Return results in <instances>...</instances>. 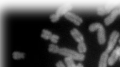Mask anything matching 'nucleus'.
<instances>
[{
    "instance_id": "7ed1b4c3",
    "label": "nucleus",
    "mask_w": 120,
    "mask_h": 67,
    "mask_svg": "<svg viewBox=\"0 0 120 67\" xmlns=\"http://www.w3.org/2000/svg\"><path fill=\"white\" fill-rule=\"evenodd\" d=\"M64 17L66 19L73 22L77 26H80L83 22V20L81 18L73 13L70 12L66 14Z\"/></svg>"
},
{
    "instance_id": "0eeeda50",
    "label": "nucleus",
    "mask_w": 120,
    "mask_h": 67,
    "mask_svg": "<svg viewBox=\"0 0 120 67\" xmlns=\"http://www.w3.org/2000/svg\"><path fill=\"white\" fill-rule=\"evenodd\" d=\"M114 8L113 5H107L104 7H100L97 9V14L99 16H104L110 12Z\"/></svg>"
},
{
    "instance_id": "f3484780",
    "label": "nucleus",
    "mask_w": 120,
    "mask_h": 67,
    "mask_svg": "<svg viewBox=\"0 0 120 67\" xmlns=\"http://www.w3.org/2000/svg\"><path fill=\"white\" fill-rule=\"evenodd\" d=\"M60 18V17L56 13L52 14V15L49 16V19L51 20V22H56L57 21H59Z\"/></svg>"
},
{
    "instance_id": "f257e3e1",
    "label": "nucleus",
    "mask_w": 120,
    "mask_h": 67,
    "mask_svg": "<svg viewBox=\"0 0 120 67\" xmlns=\"http://www.w3.org/2000/svg\"><path fill=\"white\" fill-rule=\"evenodd\" d=\"M59 54L68 57H70L73 60L77 61H83L85 59V56L83 54H81L80 53L72 50L67 48H60Z\"/></svg>"
},
{
    "instance_id": "a211bd4d",
    "label": "nucleus",
    "mask_w": 120,
    "mask_h": 67,
    "mask_svg": "<svg viewBox=\"0 0 120 67\" xmlns=\"http://www.w3.org/2000/svg\"><path fill=\"white\" fill-rule=\"evenodd\" d=\"M60 39V37L57 35H55V34H53L52 36H51V38H50V40L53 43H57L59 41V40Z\"/></svg>"
},
{
    "instance_id": "dca6fc26",
    "label": "nucleus",
    "mask_w": 120,
    "mask_h": 67,
    "mask_svg": "<svg viewBox=\"0 0 120 67\" xmlns=\"http://www.w3.org/2000/svg\"><path fill=\"white\" fill-rule=\"evenodd\" d=\"M64 61L68 67H75L76 65L73 59L66 56L64 58Z\"/></svg>"
},
{
    "instance_id": "423d86ee",
    "label": "nucleus",
    "mask_w": 120,
    "mask_h": 67,
    "mask_svg": "<svg viewBox=\"0 0 120 67\" xmlns=\"http://www.w3.org/2000/svg\"><path fill=\"white\" fill-rule=\"evenodd\" d=\"M119 15V9H114L113 10L111 14L104 19V23L105 25L109 26L112 24L117 17Z\"/></svg>"
},
{
    "instance_id": "4468645a",
    "label": "nucleus",
    "mask_w": 120,
    "mask_h": 67,
    "mask_svg": "<svg viewBox=\"0 0 120 67\" xmlns=\"http://www.w3.org/2000/svg\"><path fill=\"white\" fill-rule=\"evenodd\" d=\"M25 57V53L22 52L15 51L13 52L12 58L15 60H20L24 59Z\"/></svg>"
},
{
    "instance_id": "ddd939ff",
    "label": "nucleus",
    "mask_w": 120,
    "mask_h": 67,
    "mask_svg": "<svg viewBox=\"0 0 120 67\" xmlns=\"http://www.w3.org/2000/svg\"><path fill=\"white\" fill-rule=\"evenodd\" d=\"M87 46L84 42H80L78 45V50L79 53L81 54H83L87 51Z\"/></svg>"
},
{
    "instance_id": "6e6552de",
    "label": "nucleus",
    "mask_w": 120,
    "mask_h": 67,
    "mask_svg": "<svg viewBox=\"0 0 120 67\" xmlns=\"http://www.w3.org/2000/svg\"><path fill=\"white\" fill-rule=\"evenodd\" d=\"M97 40L98 42V43L100 45L104 44L106 42L105 30L104 27H103V26L98 30Z\"/></svg>"
},
{
    "instance_id": "2eb2a0df",
    "label": "nucleus",
    "mask_w": 120,
    "mask_h": 67,
    "mask_svg": "<svg viewBox=\"0 0 120 67\" xmlns=\"http://www.w3.org/2000/svg\"><path fill=\"white\" fill-rule=\"evenodd\" d=\"M60 50V48L59 47V46L53 44H49V48H48L49 51V52L53 53H59Z\"/></svg>"
},
{
    "instance_id": "1a4fd4ad",
    "label": "nucleus",
    "mask_w": 120,
    "mask_h": 67,
    "mask_svg": "<svg viewBox=\"0 0 120 67\" xmlns=\"http://www.w3.org/2000/svg\"><path fill=\"white\" fill-rule=\"evenodd\" d=\"M71 35L76 41L78 43L84 41V38L82 34L76 28H73L70 31Z\"/></svg>"
},
{
    "instance_id": "412c9836",
    "label": "nucleus",
    "mask_w": 120,
    "mask_h": 67,
    "mask_svg": "<svg viewBox=\"0 0 120 67\" xmlns=\"http://www.w3.org/2000/svg\"><path fill=\"white\" fill-rule=\"evenodd\" d=\"M119 15H120V9H119Z\"/></svg>"
},
{
    "instance_id": "5701e85b",
    "label": "nucleus",
    "mask_w": 120,
    "mask_h": 67,
    "mask_svg": "<svg viewBox=\"0 0 120 67\" xmlns=\"http://www.w3.org/2000/svg\"></svg>"
},
{
    "instance_id": "4be33fe9",
    "label": "nucleus",
    "mask_w": 120,
    "mask_h": 67,
    "mask_svg": "<svg viewBox=\"0 0 120 67\" xmlns=\"http://www.w3.org/2000/svg\"><path fill=\"white\" fill-rule=\"evenodd\" d=\"M119 43H120V39H119Z\"/></svg>"
},
{
    "instance_id": "aec40b11",
    "label": "nucleus",
    "mask_w": 120,
    "mask_h": 67,
    "mask_svg": "<svg viewBox=\"0 0 120 67\" xmlns=\"http://www.w3.org/2000/svg\"><path fill=\"white\" fill-rule=\"evenodd\" d=\"M75 67H83V66L82 64L79 63V64H78L77 65H76Z\"/></svg>"
},
{
    "instance_id": "9d476101",
    "label": "nucleus",
    "mask_w": 120,
    "mask_h": 67,
    "mask_svg": "<svg viewBox=\"0 0 120 67\" xmlns=\"http://www.w3.org/2000/svg\"><path fill=\"white\" fill-rule=\"evenodd\" d=\"M109 53L106 51L104 52L101 54L99 61L98 67H107Z\"/></svg>"
},
{
    "instance_id": "20e7f679",
    "label": "nucleus",
    "mask_w": 120,
    "mask_h": 67,
    "mask_svg": "<svg viewBox=\"0 0 120 67\" xmlns=\"http://www.w3.org/2000/svg\"><path fill=\"white\" fill-rule=\"evenodd\" d=\"M120 57V46H117L113 51L111 56L108 59V64L109 66H113L116 62L118 59Z\"/></svg>"
},
{
    "instance_id": "f03ea898",
    "label": "nucleus",
    "mask_w": 120,
    "mask_h": 67,
    "mask_svg": "<svg viewBox=\"0 0 120 67\" xmlns=\"http://www.w3.org/2000/svg\"><path fill=\"white\" fill-rule=\"evenodd\" d=\"M120 34L119 32H118L116 30H114V31H113L112 32L111 35L109 37V43H108L107 48L105 51L108 53L111 52L113 49L116 43L117 39L120 37Z\"/></svg>"
},
{
    "instance_id": "6ab92c4d",
    "label": "nucleus",
    "mask_w": 120,
    "mask_h": 67,
    "mask_svg": "<svg viewBox=\"0 0 120 67\" xmlns=\"http://www.w3.org/2000/svg\"><path fill=\"white\" fill-rule=\"evenodd\" d=\"M56 67H65L64 64H63V63L61 61H58L56 63Z\"/></svg>"
},
{
    "instance_id": "f8f14e48",
    "label": "nucleus",
    "mask_w": 120,
    "mask_h": 67,
    "mask_svg": "<svg viewBox=\"0 0 120 67\" xmlns=\"http://www.w3.org/2000/svg\"><path fill=\"white\" fill-rule=\"evenodd\" d=\"M102 26H103V25L101 23H98V22L93 23L89 26V30L91 32H94L96 30H98Z\"/></svg>"
},
{
    "instance_id": "39448f33",
    "label": "nucleus",
    "mask_w": 120,
    "mask_h": 67,
    "mask_svg": "<svg viewBox=\"0 0 120 67\" xmlns=\"http://www.w3.org/2000/svg\"><path fill=\"white\" fill-rule=\"evenodd\" d=\"M73 6L70 4H65L60 7L57 9L55 13L57 15L61 17V16L65 15L67 13L69 12V11L72 9Z\"/></svg>"
},
{
    "instance_id": "9b49d317",
    "label": "nucleus",
    "mask_w": 120,
    "mask_h": 67,
    "mask_svg": "<svg viewBox=\"0 0 120 67\" xmlns=\"http://www.w3.org/2000/svg\"><path fill=\"white\" fill-rule=\"evenodd\" d=\"M53 34L49 30L46 29H43L41 32V37L45 39H50L51 36H52Z\"/></svg>"
}]
</instances>
